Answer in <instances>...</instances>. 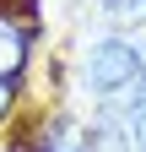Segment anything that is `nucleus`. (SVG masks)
<instances>
[{
    "instance_id": "20e7f679",
    "label": "nucleus",
    "mask_w": 146,
    "mask_h": 152,
    "mask_svg": "<svg viewBox=\"0 0 146 152\" xmlns=\"http://www.w3.org/2000/svg\"><path fill=\"white\" fill-rule=\"evenodd\" d=\"M11 109H16V82H0V125L11 120Z\"/></svg>"
},
{
    "instance_id": "39448f33",
    "label": "nucleus",
    "mask_w": 146,
    "mask_h": 152,
    "mask_svg": "<svg viewBox=\"0 0 146 152\" xmlns=\"http://www.w3.org/2000/svg\"><path fill=\"white\" fill-rule=\"evenodd\" d=\"M103 152H130V141L124 136H103Z\"/></svg>"
},
{
    "instance_id": "f257e3e1",
    "label": "nucleus",
    "mask_w": 146,
    "mask_h": 152,
    "mask_svg": "<svg viewBox=\"0 0 146 152\" xmlns=\"http://www.w3.org/2000/svg\"><path fill=\"white\" fill-rule=\"evenodd\" d=\"M87 87L98 92L108 109H124L146 87V71H141V49L130 44L124 33H108L87 49Z\"/></svg>"
},
{
    "instance_id": "f03ea898",
    "label": "nucleus",
    "mask_w": 146,
    "mask_h": 152,
    "mask_svg": "<svg viewBox=\"0 0 146 152\" xmlns=\"http://www.w3.org/2000/svg\"><path fill=\"white\" fill-rule=\"evenodd\" d=\"M27 60H33V27L22 16L0 11V82H16L27 71Z\"/></svg>"
},
{
    "instance_id": "7ed1b4c3",
    "label": "nucleus",
    "mask_w": 146,
    "mask_h": 152,
    "mask_svg": "<svg viewBox=\"0 0 146 152\" xmlns=\"http://www.w3.org/2000/svg\"><path fill=\"white\" fill-rule=\"evenodd\" d=\"M124 141H130V152H146V87L124 103Z\"/></svg>"
},
{
    "instance_id": "423d86ee",
    "label": "nucleus",
    "mask_w": 146,
    "mask_h": 152,
    "mask_svg": "<svg viewBox=\"0 0 146 152\" xmlns=\"http://www.w3.org/2000/svg\"><path fill=\"white\" fill-rule=\"evenodd\" d=\"M135 49H141V71H146V44H135Z\"/></svg>"
}]
</instances>
